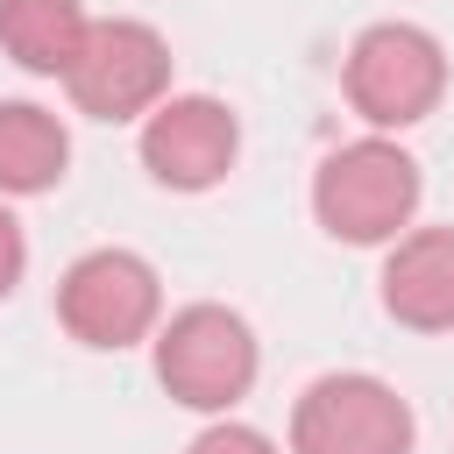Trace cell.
<instances>
[{
	"label": "cell",
	"mask_w": 454,
	"mask_h": 454,
	"mask_svg": "<svg viewBox=\"0 0 454 454\" xmlns=\"http://www.w3.org/2000/svg\"><path fill=\"white\" fill-rule=\"evenodd\" d=\"M312 213L333 241H355V248H376V241H397V227L419 213V163L397 149V142H348L319 163L312 177Z\"/></svg>",
	"instance_id": "cell-1"
},
{
	"label": "cell",
	"mask_w": 454,
	"mask_h": 454,
	"mask_svg": "<svg viewBox=\"0 0 454 454\" xmlns=\"http://www.w3.org/2000/svg\"><path fill=\"white\" fill-rule=\"evenodd\" d=\"M156 383L192 411H227L255 383V333L227 305H184L156 333Z\"/></svg>",
	"instance_id": "cell-2"
},
{
	"label": "cell",
	"mask_w": 454,
	"mask_h": 454,
	"mask_svg": "<svg viewBox=\"0 0 454 454\" xmlns=\"http://www.w3.org/2000/svg\"><path fill=\"white\" fill-rule=\"evenodd\" d=\"M447 92V57L426 28L411 21H376L348 50V106L369 128H411L440 106Z\"/></svg>",
	"instance_id": "cell-3"
},
{
	"label": "cell",
	"mask_w": 454,
	"mask_h": 454,
	"mask_svg": "<svg viewBox=\"0 0 454 454\" xmlns=\"http://www.w3.org/2000/svg\"><path fill=\"white\" fill-rule=\"evenodd\" d=\"M156 312H163L156 270L142 255H128V248H92L57 284V319L85 348H135L156 326Z\"/></svg>",
	"instance_id": "cell-4"
},
{
	"label": "cell",
	"mask_w": 454,
	"mask_h": 454,
	"mask_svg": "<svg viewBox=\"0 0 454 454\" xmlns=\"http://www.w3.org/2000/svg\"><path fill=\"white\" fill-rule=\"evenodd\" d=\"M78 114L92 121H135L149 106H163L170 85V43L149 21H92L78 64L64 71Z\"/></svg>",
	"instance_id": "cell-5"
},
{
	"label": "cell",
	"mask_w": 454,
	"mask_h": 454,
	"mask_svg": "<svg viewBox=\"0 0 454 454\" xmlns=\"http://www.w3.org/2000/svg\"><path fill=\"white\" fill-rule=\"evenodd\" d=\"M291 454H411V404L376 376H319L291 411Z\"/></svg>",
	"instance_id": "cell-6"
},
{
	"label": "cell",
	"mask_w": 454,
	"mask_h": 454,
	"mask_svg": "<svg viewBox=\"0 0 454 454\" xmlns=\"http://www.w3.org/2000/svg\"><path fill=\"white\" fill-rule=\"evenodd\" d=\"M234 149H241V128L220 99L206 92H184V99H163L142 128V163L156 184L170 192H206L234 170Z\"/></svg>",
	"instance_id": "cell-7"
},
{
	"label": "cell",
	"mask_w": 454,
	"mask_h": 454,
	"mask_svg": "<svg viewBox=\"0 0 454 454\" xmlns=\"http://www.w3.org/2000/svg\"><path fill=\"white\" fill-rule=\"evenodd\" d=\"M383 312L411 333L454 326V227H419L383 262Z\"/></svg>",
	"instance_id": "cell-8"
},
{
	"label": "cell",
	"mask_w": 454,
	"mask_h": 454,
	"mask_svg": "<svg viewBox=\"0 0 454 454\" xmlns=\"http://www.w3.org/2000/svg\"><path fill=\"white\" fill-rule=\"evenodd\" d=\"M85 7L78 0H0V50L35 71V78H64L85 50Z\"/></svg>",
	"instance_id": "cell-9"
},
{
	"label": "cell",
	"mask_w": 454,
	"mask_h": 454,
	"mask_svg": "<svg viewBox=\"0 0 454 454\" xmlns=\"http://www.w3.org/2000/svg\"><path fill=\"white\" fill-rule=\"evenodd\" d=\"M64 163H71V135L57 128V114L28 99H0V192L35 199L64 177Z\"/></svg>",
	"instance_id": "cell-10"
},
{
	"label": "cell",
	"mask_w": 454,
	"mask_h": 454,
	"mask_svg": "<svg viewBox=\"0 0 454 454\" xmlns=\"http://www.w3.org/2000/svg\"><path fill=\"white\" fill-rule=\"evenodd\" d=\"M184 454H277V447H270L255 426H206Z\"/></svg>",
	"instance_id": "cell-11"
},
{
	"label": "cell",
	"mask_w": 454,
	"mask_h": 454,
	"mask_svg": "<svg viewBox=\"0 0 454 454\" xmlns=\"http://www.w3.org/2000/svg\"><path fill=\"white\" fill-rule=\"evenodd\" d=\"M21 262H28V241H21V220L0 206V298L21 284Z\"/></svg>",
	"instance_id": "cell-12"
}]
</instances>
